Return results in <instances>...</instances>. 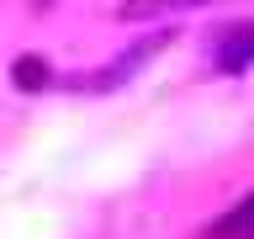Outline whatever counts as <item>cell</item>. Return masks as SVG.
Wrapping results in <instances>:
<instances>
[{"label": "cell", "mask_w": 254, "mask_h": 239, "mask_svg": "<svg viewBox=\"0 0 254 239\" xmlns=\"http://www.w3.org/2000/svg\"><path fill=\"white\" fill-rule=\"evenodd\" d=\"M217 64L228 69V75H238L244 64H254V21H244V27H228V37L217 43Z\"/></svg>", "instance_id": "obj_1"}, {"label": "cell", "mask_w": 254, "mask_h": 239, "mask_svg": "<svg viewBox=\"0 0 254 239\" xmlns=\"http://www.w3.org/2000/svg\"><path fill=\"white\" fill-rule=\"evenodd\" d=\"M206 239H254V191L244 197V202L228 207V213L206 229Z\"/></svg>", "instance_id": "obj_2"}, {"label": "cell", "mask_w": 254, "mask_h": 239, "mask_svg": "<svg viewBox=\"0 0 254 239\" xmlns=\"http://www.w3.org/2000/svg\"><path fill=\"white\" fill-rule=\"evenodd\" d=\"M37 5H53V0H37Z\"/></svg>", "instance_id": "obj_4"}, {"label": "cell", "mask_w": 254, "mask_h": 239, "mask_svg": "<svg viewBox=\"0 0 254 239\" xmlns=\"http://www.w3.org/2000/svg\"><path fill=\"white\" fill-rule=\"evenodd\" d=\"M11 80H16V91H43L48 80H53V69H48V59H37V53H21V59L11 64Z\"/></svg>", "instance_id": "obj_3"}]
</instances>
